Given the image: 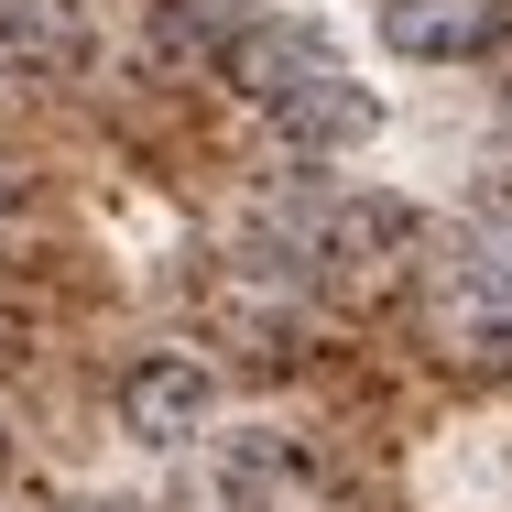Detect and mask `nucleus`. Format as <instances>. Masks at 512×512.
<instances>
[{"instance_id": "1", "label": "nucleus", "mask_w": 512, "mask_h": 512, "mask_svg": "<svg viewBox=\"0 0 512 512\" xmlns=\"http://www.w3.org/2000/svg\"><path fill=\"white\" fill-rule=\"evenodd\" d=\"M218 491H229V512H327V469L306 436L240 425V436H218Z\"/></svg>"}, {"instance_id": "2", "label": "nucleus", "mask_w": 512, "mask_h": 512, "mask_svg": "<svg viewBox=\"0 0 512 512\" xmlns=\"http://www.w3.org/2000/svg\"><path fill=\"white\" fill-rule=\"evenodd\" d=\"M207 404H218V382H207L197 349H153V360L120 371V425H131L142 447H186V436H207Z\"/></svg>"}, {"instance_id": "3", "label": "nucleus", "mask_w": 512, "mask_h": 512, "mask_svg": "<svg viewBox=\"0 0 512 512\" xmlns=\"http://www.w3.org/2000/svg\"><path fill=\"white\" fill-rule=\"evenodd\" d=\"M327 66H338V55H327V33H306V22H240V33H229V55H218V77L262 109V120L295 99V88H316Z\"/></svg>"}, {"instance_id": "4", "label": "nucleus", "mask_w": 512, "mask_h": 512, "mask_svg": "<svg viewBox=\"0 0 512 512\" xmlns=\"http://www.w3.org/2000/svg\"><path fill=\"white\" fill-rule=\"evenodd\" d=\"M382 33L414 66H458V55H491L512 33V0H382Z\"/></svg>"}, {"instance_id": "5", "label": "nucleus", "mask_w": 512, "mask_h": 512, "mask_svg": "<svg viewBox=\"0 0 512 512\" xmlns=\"http://www.w3.org/2000/svg\"><path fill=\"white\" fill-rule=\"evenodd\" d=\"M88 55H99V33H88L77 0H0V66H22V77H88Z\"/></svg>"}, {"instance_id": "6", "label": "nucleus", "mask_w": 512, "mask_h": 512, "mask_svg": "<svg viewBox=\"0 0 512 512\" xmlns=\"http://www.w3.org/2000/svg\"><path fill=\"white\" fill-rule=\"evenodd\" d=\"M436 349H447L458 371H480V382H512V295L480 284V273H458V284L436 295Z\"/></svg>"}, {"instance_id": "7", "label": "nucleus", "mask_w": 512, "mask_h": 512, "mask_svg": "<svg viewBox=\"0 0 512 512\" xmlns=\"http://www.w3.org/2000/svg\"><path fill=\"white\" fill-rule=\"evenodd\" d=\"M371 120H382V99H371L360 77H338V66L273 109V131H284L295 153H349V142H371Z\"/></svg>"}, {"instance_id": "8", "label": "nucleus", "mask_w": 512, "mask_h": 512, "mask_svg": "<svg viewBox=\"0 0 512 512\" xmlns=\"http://www.w3.org/2000/svg\"><path fill=\"white\" fill-rule=\"evenodd\" d=\"M404 240H414L404 197H338L327 218H316V251H327V262H393Z\"/></svg>"}, {"instance_id": "9", "label": "nucleus", "mask_w": 512, "mask_h": 512, "mask_svg": "<svg viewBox=\"0 0 512 512\" xmlns=\"http://www.w3.org/2000/svg\"><path fill=\"white\" fill-rule=\"evenodd\" d=\"M458 273H480V284L512 295V218H469V262H458Z\"/></svg>"}, {"instance_id": "10", "label": "nucleus", "mask_w": 512, "mask_h": 512, "mask_svg": "<svg viewBox=\"0 0 512 512\" xmlns=\"http://www.w3.org/2000/svg\"><path fill=\"white\" fill-rule=\"evenodd\" d=\"M469 218H512V142L491 153V175H480V197H469Z\"/></svg>"}, {"instance_id": "11", "label": "nucleus", "mask_w": 512, "mask_h": 512, "mask_svg": "<svg viewBox=\"0 0 512 512\" xmlns=\"http://www.w3.org/2000/svg\"><path fill=\"white\" fill-rule=\"evenodd\" d=\"M0 99H11V66H0Z\"/></svg>"}]
</instances>
